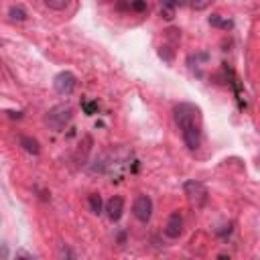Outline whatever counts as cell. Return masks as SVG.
<instances>
[{"mask_svg":"<svg viewBox=\"0 0 260 260\" xmlns=\"http://www.w3.org/2000/svg\"><path fill=\"white\" fill-rule=\"evenodd\" d=\"M128 8L134 10V12H146L148 10V4H146V0H130L128 2Z\"/></svg>","mask_w":260,"mask_h":260,"instance_id":"obj_14","label":"cell"},{"mask_svg":"<svg viewBox=\"0 0 260 260\" xmlns=\"http://www.w3.org/2000/svg\"><path fill=\"white\" fill-rule=\"evenodd\" d=\"M183 191H185V195H187V201L195 207V209H201L205 203H207V187L201 183V181H195V179H191V181H185V185H183Z\"/></svg>","mask_w":260,"mask_h":260,"instance_id":"obj_3","label":"cell"},{"mask_svg":"<svg viewBox=\"0 0 260 260\" xmlns=\"http://www.w3.org/2000/svg\"><path fill=\"white\" fill-rule=\"evenodd\" d=\"M0 258H8V246L6 244H0Z\"/></svg>","mask_w":260,"mask_h":260,"instance_id":"obj_17","label":"cell"},{"mask_svg":"<svg viewBox=\"0 0 260 260\" xmlns=\"http://www.w3.org/2000/svg\"><path fill=\"white\" fill-rule=\"evenodd\" d=\"M132 213L140 223H148L152 217V199L148 195H138L132 203Z\"/></svg>","mask_w":260,"mask_h":260,"instance_id":"obj_5","label":"cell"},{"mask_svg":"<svg viewBox=\"0 0 260 260\" xmlns=\"http://www.w3.org/2000/svg\"><path fill=\"white\" fill-rule=\"evenodd\" d=\"M213 4V0H191V6L195 8V10H205V8H209Z\"/></svg>","mask_w":260,"mask_h":260,"instance_id":"obj_16","label":"cell"},{"mask_svg":"<svg viewBox=\"0 0 260 260\" xmlns=\"http://www.w3.org/2000/svg\"><path fill=\"white\" fill-rule=\"evenodd\" d=\"M87 203H89V209H91V213L100 215V213L104 211V203H102V197H100V193H91V195L87 197Z\"/></svg>","mask_w":260,"mask_h":260,"instance_id":"obj_10","label":"cell"},{"mask_svg":"<svg viewBox=\"0 0 260 260\" xmlns=\"http://www.w3.org/2000/svg\"><path fill=\"white\" fill-rule=\"evenodd\" d=\"M165 236L171 238V240H177L181 234H183V215L179 211H173L165 223Z\"/></svg>","mask_w":260,"mask_h":260,"instance_id":"obj_6","label":"cell"},{"mask_svg":"<svg viewBox=\"0 0 260 260\" xmlns=\"http://www.w3.org/2000/svg\"><path fill=\"white\" fill-rule=\"evenodd\" d=\"M73 118V110L69 104H59V106H53L47 116H45V122L49 128H53L55 132H61Z\"/></svg>","mask_w":260,"mask_h":260,"instance_id":"obj_2","label":"cell"},{"mask_svg":"<svg viewBox=\"0 0 260 260\" xmlns=\"http://www.w3.org/2000/svg\"><path fill=\"white\" fill-rule=\"evenodd\" d=\"M53 87H55V91L59 95H71L73 89L77 87L75 73H71V71H59L55 75V79H53Z\"/></svg>","mask_w":260,"mask_h":260,"instance_id":"obj_4","label":"cell"},{"mask_svg":"<svg viewBox=\"0 0 260 260\" xmlns=\"http://www.w3.org/2000/svg\"><path fill=\"white\" fill-rule=\"evenodd\" d=\"M43 2H45L47 8H51L55 12H61V10H65L71 4V0H43Z\"/></svg>","mask_w":260,"mask_h":260,"instance_id":"obj_11","label":"cell"},{"mask_svg":"<svg viewBox=\"0 0 260 260\" xmlns=\"http://www.w3.org/2000/svg\"><path fill=\"white\" fill-rule=\"evenodd\" d=\"M8 16H10L12 20H16V22H24V20H26V10H24L22 6H12V8L8 10Z\"/></svg>","mask_w":260,"mask_h":260,"instance_id":"obj_12","label":"cell"},{"mask_svg":"<svg viewBox=\"0 0 260 260\" xmlns=\"http://www.w3.org/2000/svg\"><path fill=\"white\" fill-rule=\"evenodd\" d=\"M16 258H32V254H28V252H24V250H18V252H16Z\"/></svg>","mask_w":260,"mask_h":260,"instance_id":"obj_18","label":"cell"},{"mask_svg":"<svg viewBox=\"0 0 260 260\" xmlns=\"http://www.w3.org/2000/svg\"><path fill=\"white\" fill-rule=\"evenodd\" d=\"M181 4H183V0H160V16L167 20H173L175 12Z\"/></svg>","mask_w":260,"mask_h":260,"instance_id":"obj_8","label":"cell"},{"mask_svg":"<svg viewBox=\"0 0 260 260\" xmlns=\"http://www.w3.org/2000/svg\"><path fill=\"white\" fill-rule=\"evenodd\" d=\"M81 108H83V112L87 114V116H91V114H95L98 112V102H81Z\"/></svg>","mask_w":260,"mask_h":260,"instance_id":"obj_15","label":"cell"},{"mask_svg":"<svg viewBox=\"0 0 260 260\" xmlns=\"http://www.w3.org/2000/svg\"><path fill=\"white\" fill-rule=\"evenodd\" d=\"M173 116L181 130L185 146L189 150H197L201 146V136H203V118H201L199 106L181 102L173 108Z\"/></svg>","mask_w":260,"mask_h":260,"instance_id":"obj_1","label":"cell"},{"mask_svg":"<svg viewBox=\"0 0 260 260\" xmlns=\"http://www.w3.org/2000/svg\"><path fill=\"white\" fill-rule=\"evenodd\" d=\"M18 142H20V146L28 152V154H41V146H39V142L32 138V136H26V134H20L18 136Z\"/></svg>","mask_w":260,"mask_h":260,"instance_id":"obj_9","label":"cell"},{"mask_svg":"<svg viewBox=\"0 0 260 260\" xmlns=\"http://www.w3.org/2000/svg\"><path fill=\"white\" fill-rule=\"evenodd\" d=\"M61 256H67V258H73V252L69 248H61Z\"/></svg>","mask_w":260,"mask_h":260,"instance_id":"obj_19","label":"cell"},{"mask_svg":"<svg viewBox=\"0 0 260 260\" xmlns=\"http://www.w3.org/2000/svg\"><path fill=\"white\" fill-rule=\"evenodd\" d=\"M104 211L108 213V217H110L112 221H118V219L122 217V213H124V199H122L120 195L110 197L108 203H106V207H104Z\"/></svg>","mask_w":260,"mask_h":260,"instance_id":"obj_7","label":"cell"},{"mask_svg":"<svg viewBox=\"0 0 260 260\" xmlns=\"http://www.w3.org/2000/svg\"><path fill=\"white\" fill-rule=\"evenodd\" d=\"M209 24H211V26H219V28H232V26H234L232 20H225V18H221L219 14H211V16H209Z\"/></svg>","mask_w":260,"mask_h":260,"instance_id":"obj_13","label":"cell"}]
</instances>
